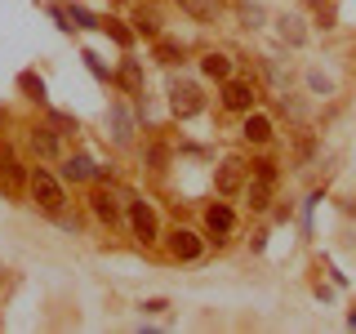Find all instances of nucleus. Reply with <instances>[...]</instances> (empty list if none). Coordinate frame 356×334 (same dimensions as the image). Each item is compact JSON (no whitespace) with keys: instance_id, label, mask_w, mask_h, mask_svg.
Masks as SVG:
<instances>
[{"instance_id":"1","label":"nucleus","mask_w":356,"mask_h":334,"mask_svg":"<svg viewBox=\"0 0 356 334\" xmlns=\"http://www.w3.org/2000/svg\"><path fill=\"white\" fill-rule=\"evenodd\" d=\"M27 187H31V200L44 209V214L58 218L67 209V192H63V178H54L49 170H31L27 174Z\"/></svg>"},{"instance_id":"2","label":"nucleus","mask_w":356,"mask_h":334,"mask_svg":"<svg viewBox=\"0 0 356 334\" xmlns=\"http://www.w3.org/2000/svg\"><path fill=\"white\" fill-rule=\"evenodd\" d=\"M170 107H174L178 120H187V116H196V111H205V94H200V85H192V81H174L170 85Z\"/></svg>"},{"instance_id":"3","label":"nucleus","mask_w":356,"mask_h":334,"mask_svg":"<svg viewBox=\"0 0 356 334\" xmlns=\"http://www.w3.org/2000/svg\"><path fill=\"white\" fill-rule=\"evenodd\" d=\"M276 183V165L272 161H254V183H250V209H267Z\"/></svg>"},{"instance_id":"4","label":"nucleus","mask_w":356,"mask_h":334,"mask_svg":"<svg viewBox=\"0 0 356 334\" xmlns=\"http://www.w3.org/2000/svg\"><path fill=\"white\" fill-rule=\"evenodd\" d=\"M245 174H250V165L236 161V156H227V161L218 165V174H214V187H218V196H236L241 187H245Z\"/></svg>"},{"instance_id":"5","label":"nucleus","mask_w":356,"mask_h":334,"mask_svg":"<svg viewBox=\"0 0 356 334\" xmlns=\"http://www.w3.org/2000/svg\"><path fill=\"white\" fill-rule=\"evenodd\" d=\"M129 228H134V237H138L143 245L156 241V214H152L147 200H129Z\"/></svg>"},{"instance_id":"6","label":"nucleus","mask_w":356,"mask_h":334,"mask_svg":"<svg viewBox=\"0 0 356 334\" xmlns=\"http://www.w3.org/2000/svg\"><path fill=\"white\" fill-rule=\"evenodd\" d=\"M222 107L250 111V107H254V85H250V81H232V76H227V85H222Z\"/></svg>"},{"instance_id":"7","label":"nucleus","mask_w":356,"mask_h":334,"mask_svg":"<svg viewBox=\"0 0 356 334\" xmlns=\"http://www.w3.org/2000/svg\"><path fill=\"white\" fill-rule=\"evenodd\" d=\"M205 223H209V232H214V241H222L232 228H236V214H232V209L222 205V200H214V205L205 209Z\"/></svg>"},{"instance_id":"8","label":"nucleus","mask_w":356,"mask_h":334,"mask_svg":"<svg viewBox=\"0 0 356 334\" xmlns=\"http://www.w3.org/2000/svg\"><path fill=\"white\" fill-rule=\"evenodd\" d=\"M89 205H94V214L103 218V223H116L120 218V196L111 192V187H98V192L89 196Z\"/></svg>"},{"instance_id":"9","label":"nucleus","mask_w":356,"mask_h":334,"mask_svg":"<svg viewBox=\"0 0 356 334\" xmlns=\"http://www.w3.org/2000/svg\"><path fill=\"white\" fill-rule=\"evenodd\" d=\"M170 250H174V259L192 263V259H200V237H196V232H187V228H178L174 237H170Z\"/></svg>"},{"instance_id":"10","label":"nucleus","mask_w":356,"mask_h":334,"mask_svg":"<svg viewBox=\"0 0 356 334\" xmlns=\"http://www.w3.org/2000/svg\"><path fill=\"white\" fill-rule=\"evenodd\" d=\"M63 178H67V183H81V178H98V165L89 161V156H72V161L63 165Z\"/></svg>"},{"instance_id":"11","label":"nucleus","mask_w":356,"mask_h":334,"mask_svg":"<svg viewBox=\"0 0 356 334\" xmlns=\"http://www.w3.org/2000/svg\"><path fill=\"white\" fill-rule=\"evenodd\" d=\"M0 178H5V183H22V165H18V156L5 138H0Z\"/></svg>"},{"instance_id":"12","label":"nucleus","mask_w":356,"mask_h":334,"mask_svg":"<svg viewBox=\"0 0 356 334\" xmlns=\"http://www.w3.org/2000/svg\"><path fill=\"white\" fill-rule=\"evenodd\" d=\"M245 138H250V143H267V138H272V120H267V116H259V111H250V116H245Z\"/></svg>"},{"instance_id":"13","label":"nucleus","mask_w":356,"mask_h":334,"mask_svg":"<svg viewBox=\"0 0 356 334\" xmlns=\"http://www.w3.org/2000/svg\"><path fill=\"white\" fill-rule=\"evenodd\" d=\"M107 116H111V138H116V143H129V138H134V120H129V111L116 103V107L107 111Z\"/></svg>"},{"instance_id":"14","label":"nucleus","mask_w":356,"mask_h":334,"mask_svg":"<svg viewBox=\"0 0 356 334\" xmlns=\"http://www.w3.org/2000/svg\"><path fill=\"white\" fill-rule=\"evenodd\" d=\"M178 5H183L196 22H214L218 18V0H178Z\"/></svg>"},{"instance_id":"15","label":"nucleus","mask_w":356,"mask_h":334,"mask_svg":"<svg viewBox=\"0 0 356 334\" xmlns=\"http://www.w3.org/2000/svg\"><path fill=\"white\" fill-rule=\"evenodd\" d=\"M200 67H205V76H214V81H227V76H232V58H227V54H205Z\"/></svg>"},{"instance_id":"16","label":"nucleus","mask_w":356,"mask_h":334,"mask_svg":"<svg viewBox=\"0 0 356 334\" xmlns=\"http://www.w3.org/2000/svg\"><path fill=\"white\" fill-rule=\"evenodd\" d=\"M31 148L40 156H58V129H31Z\"/></svg>"},{"instance_id":"17","label":"nucleus","mask_w":356,"mask_h":334,"mask_svg":"<svg viewBox=\"0 0 356 334\" xmlns=\"http://www.w3.org/2000/svg\"><path fill=\"white\" fill-rule=\"evenodd\" d=\"M116 81L125 85L129 94H143V72H138V63H134V58H129L125 67H120V76H116Z\"/></svg>"},{"instance_id":"18","label":"nucleus","mask_w":356,"mask_h":334,"mask_svg":"<svg viewBox=\"0 0 356 334\" xmlns=\"http://www.w3.org/2000/svg\"><path fill=\"white\" fill-rule=\"evenodd\" d=\"M281 36H285L289 45H303V36H307V31H303V22H298L294 14H289V18H281Z\"/></svg>"},{"instance_id":"19","label":"nucleus","mask_w":356,"mask_h":334,"mask_svg":"<svg viewBox=\"0 0 356 334\" xmlns=\"http://www.w3.org/2000/svg\"><path fill=\"white\" fill-rule=\"evenodd\" d=\"M49 125L58 134H76V116H67V111H49Z\"/></svg>"},{"instance_id":"20","label":"nucleus","mask_w":356,"mask_h":334,"mask_svg":"<svg viewBox=\"0 0 356 334\" xmlns=\"http://www.w3.org/2000/svg\"><path fill=\"white\" fill-rule=\"evenodd\" d=\"M134 27H138L143 36H156V31H161V27H156V14H143V9L134 14Z\"/></svg>"},{"instance_id":"21","label":"nucleus","mask_w":356,"mask_h":334,"mask_svg":"<svg viewBox=\"0 0 356 334\" xmlns=\"http://www.w3.org/2000/svg\"><path fill=\"white\" fill-rule=\"evenodd\" d=\"M22 89H27V98H36V103H44V85H40L31 72H22Z\"/></svg>"},{"instance_id":"22","label":"nucleus","mask_w":356,"mask_h":334,"mask_svg":"<svg viewBox=\"0 0 356 334\" xmlns=\"http://www.w3.org/2000/svg\"><path fill=\"white\" fill-rule=\"evenodd\" d=\"M307 85H312V94H330V76H321V72H307Z\"/></svg>"},{"instance_id":"23","label":"nucleus","mask_w":356,"mask_h":334,"mask_svg":"<svg viewBox=\"0 0 356 334\" xmlns=\"http://www.w3.org/2000/svg\"><path fill=\"white\" fill-rule=\"evenodd\" d=\"M72 18H76V27H98L94 14H89V9H81V5H72Z\"/></svg>"},{"instance_id":"24","label":"nucleus","mask_w":356,"mask_h":334,"mask_svg":"<svg viewBox=\"0 0 356 334\" xmlns=\"http://www.w3.org/2000/svg\"><path fill=\"white\" fill-rule=\"evenodd\" d=\"M107 31H111V40H116V45H129V40H134L129 27H120V22H107Z\"/></svg>"},{"instance_id":"25","label":"nucleus","mask_w":356,"mask_h":334,"mask_svg":"<svg viewBox=\"0 0 356 334\" xmlns=\"http://www.w3.org/2000/svg\"><path fill=\"white\" fill-rule=\"evenodd\" d=\"M316 14H321V27H334V0H325V5L316 0Z\"/></svg>"},{"instance_id":"26","label":"nucleus","mask_w":356,"mask_h":334,"mask_svg":"<svg viewBox=\"0 0 356 334\" xmlns=\"http://www.w3.org/2000/svg\"><path fill=\"white\" fill-rule=\"evenodd\" d=\"M241 18L250 22V27H259V22H263V9H259V5H245V9H241Z\"/></svg>"},{"instance_id":"27","label":"nucleus","mask_w":356,"mask_h":334,"mask_svg":"<svg viewBox=\"0 0 356 334\" xmlns=\"http://www.w3.org/2000/svg\"><path fill=\"white\" fill-rule=\"evenodd\" d=\"M161 58H165V63L178 58V45H174V40H161Z\"/></svg>"},{"instance_id":"28","label":"nucleus","mask_w":356,"mask_h":334,"mask_svg":"<svg viewBox=\"0 0 356 334\" xmlns=\"http://www.w3.org/2000/svg\"><path fill=\"white\" fill-rule=\"evenodd\" d=\"M170 303H165V299H147V303H143V312H165Z\"/></svg>"},{"instance_id":"29","label":"nucleus","mask_w":356,"mask_h":334,"mask_svg":"<svg viewBox=\"0 0 356 334\" xmlns=\"http://www.w3.org/2000/svg\"><path fill=\"white\" fill-rule=\"evenodd\" d=\"M5 272H9V267H5V263H0V281H5Z\"/></svg>"}]
</instances>
